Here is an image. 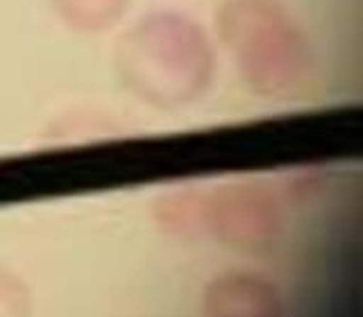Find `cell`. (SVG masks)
<instances>
[{
  "label": "cell",
  "instance_id": "1",
  "mask_svg": "<svg viewBox=\"0 0 363 317\" xmlns=\"http://www.w3.org/2000/svg\"><path fill=\"white\" fill-rule=\"evenodd\" d=\"M116 62L125 86L155 107H179L196 100L213 73L204 32L170 11L136 23L121 39Z\"/></svg>",
  "mask_w": 363,
  "mask_h": 317
},
{
  "label": "cell",
  "instance_id": "2",
  "mask_svg": "<svg viewBox=\"0 0 363 317\" xmlns=\"http://www.w3.org/2000/svg\"><path fill=\"white\" fill-rule=\"evenodd\" d=\"M218 32L257 93H284L309 68L306 41L279 0H230L218 11Z\"/></svg>",
  "mask_w": 363,
  "mask_h": 317
},
{
  "label": "cell",
  "instance_id": "3",
  "mask_svg": "<svg viewBox=\"0 0 363 317\" xmlns=\"http://www.w3.org/2000/svg\"><path fill=\"white\" fill-rule=\"evenodd\" d=\"M198 226L209 229L225 245L255 252L279 236L281 213L264 186L232 184L200 197Z\"/></svg>",
  "mask_w": 363,
  "mask_h": 317
},
{
  "label": "cell",
  "instance_id": "4",
  "mask_svg": "<svg viewBox=\"0 0 363 317\" xmlns=\"http://www.w3.org/2000/svg\"><path fill=\"white\" fill-rule=\"evenodd\" d=\"M200 309L202 317H284V299L266 277L232 270L207 283Z\"/></svg>",
  "mask_w": 363,
  "mask_h": 317
},
{
  "label": "cell",
  "instance_id": "5",
  "mask_svg": "<svg viewBox=\"0 0 363 317\" xmlns=\"http://www.w3.org/2000/svg\"><path fill=\"white\" fill-rule=\"evenodd\" d=\"M60 16L79 32H100L116 23L130 0H55Z\"/></svg>",
  "mask_w": 363,
  "mask_h": 317
},
{
  "label": "cell",
  "instance_id": "6",
  "mask_svg": "<svg viewBox=\"0 0 363 317\" xmlns=\"http://www.w3.org/2000/svg\"><path fill=\"white\" fill-rule=\"evenodd\" d=\"M0 317H30L28 288L5 270H0Z\"/></svg>",
  "mask_w": 363,
  "mask_h": 317
}]
</instances>
